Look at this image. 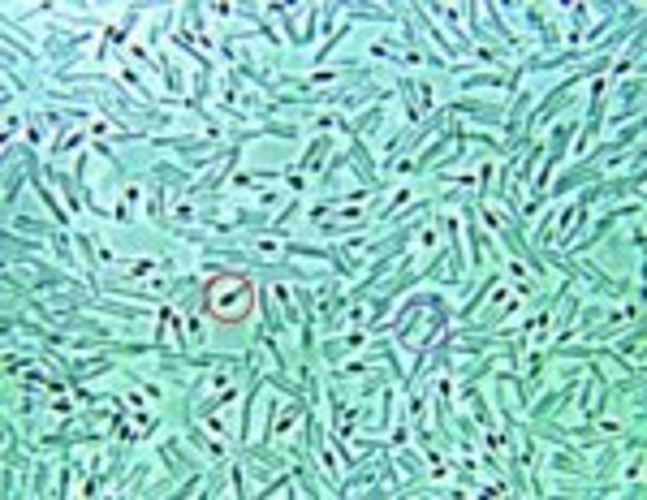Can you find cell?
Wrapping results in <instances>:
<instances>
[{
    "mask_svg": "<svg viewBox=\"0 0 647 500\" xmlns=\"http://www.w3.org/2000/svg\"><path fill=\"white\" fill-rule=\"evenodd\" d=\"M207 307H212V315H220V319H243L246 310H250V285L238 280V276H220V280H212V289H207Z\"/></svg>",
    "mask_w": 647,
    "mask_h": 500,
    "instance_id": "cell-1",
    "label": "cell"
}]
</instances>
